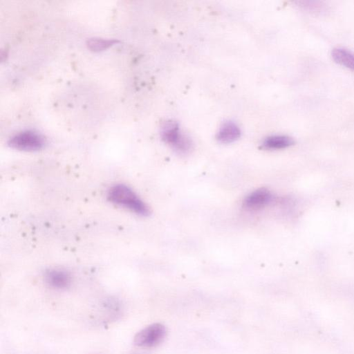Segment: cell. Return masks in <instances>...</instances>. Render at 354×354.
<instances>
[{
	"instance_id": "cell-1",
	"label": "cell",
	"mask_w": 354,
	"mask_h": 354,
	"mask_svg": "<svg viewBox=\"0 0 354 354\" xmlns=\"http://www.w3.org/2000/svg\"><path fill=\"white\" fill-rule=\"evenodd\" d=\"M107 197L111 202L138 215L147 216L150 214L148 206L127 185L120 184L111 187L108 192Z\"/></svg>"
},
{
	"instance_id": "cell-2",
	"label": "cell",
	"mask_w": 354,
	"mask_h": 354,
	"mask_svg": "<svg viewBox=\"0 0 354 354\" xmlns=\"http://www.w3.org/2000/svg\"><path fill=\"white\" fill-rule=\"evenodd\" d=\"M161 137L164 142L171 145L180 153H187L192 149V142L189 136L181 132L177 122H166L161 129Z\"/></svg>"
},
{
	"instance_id": "cell-3",
	"label": "cell",
	"mask_w": 354,
	"mask_h": 354,
	"mask_svg": "<svg viewBox=\"0 0 354 354\" xmlns=\"http://www.w3.org/2000/svg\"><path fill=\"white\" fill-rule=\"evenodd\" d=\"M45 145L44 137L38 132L30 130L19 132L12 136L8 141L10 147L26 151L40 150Z\"/></svg>"
},
{
	"instance_id": "cell-4",
	"label": "cell",
	"mask_w": 354,
	"mask_h": 354,
	"mask_svg": "<svg viewBox=\"0 0 354 354\" xmlns=\"http://www.w3.org/2000/svg\"><path fill=\"white\" fill-rule=\"evenodd\" d=\"M166 335L165 327L159 323L151 324L139 331L134 337V344L141 347H153L162 341Z\"/></svg>"
},
{
	"instance_id": "cell-5",
	"label": "cell",
	"mask_w": 354,
	"mask_h": 354,
	"mask_svg": "<svg viewBox=\"0 0 354 354\" xmlns=\"http://www.w3.org/2000/svg\"><path fill=\"white\" fill-rule=\"evenodd\" d=\"M272 199V194L266 188H259L248 194L243 201L244 207L257 210L266 207Z\"/></svg>"
},
{
	"instance_id": "cell-6",
	"label": "cell",
	"mask_w": 354,
	"mask_h": 354,
	"mask_svg": "<svg viewBox=\"0 0 354 354\" xmlns=\"http://www.w3.org/2000/svg\"><path fill=\"white\" fill-rule=\"evenodd\" d=\"M45 281L51 287L64 289L70 286L72 278L71 274L63 269H50L44 274Z\"/></svg>"
},
{
	"instance_id": "cell-7",
	"label": "cell",
	"mask_w": 354,
	"mask_h": 354,
	"mask_svg": "<svg viewBox=\"0 0 354 354\" xmlns=\"http://www.w3.org/2000/svg\"><path fill=\"white\" fill-rule=\"evenodd\" d=\"M241 136V130L238 125L231 121L225 122L220 127L216 134L218 141L223 144H229L238 140Z\"/></svg>"
},
{
	"instance_id": "cell-8",
	"label": "cell",
	"mask_w": 354,
	"mask_h": 354,
	"mask_svg": "<svg viewBox=\"0 0 354 354\" xmlns=\"http://www.w3.org/2000/svg\"><path fill=\"white\" fill-rule=\"evenodd\" d=\"M294 143V140L290 136L274 135L265 138L262 142L261 147L265 149L275 150L289 147Z\"/></svg>"
},
{
	"instance_id": "cell-9",
	"label": "cell",
	"mask_w": 354,
	"mask_h": 354,
	"mask_svg": "<svg viewBox=\"0 0 354 354\" xmlns=\"http://www.w3.org/2000/svg\"><path fill=\"white\" fill-rule=\"evenodd\" d=\"M333 59L338 64L354 71V53L343 48H335L331 52Z\"/></svg>"
},
{
	"instance_id": "cell-10",
	"label": "cell",
	"mask_w": 354,
	"mask_h": 354,
	"mask_svg": "<svg viewBox=\"0 0 354 354\" xmlns=\"http://www.w3.org/2000/svg\"><path fill=\"white\" fill-rule=\"evenodd\" d=\"M115 42H117V41L114 39L92 38L88 40L87 44L88 48L92 50L99 51L107 48Z\"/></svg>"
}]
</instances>
